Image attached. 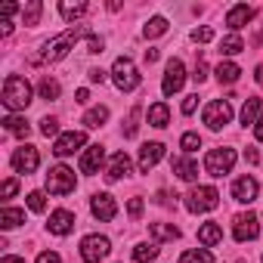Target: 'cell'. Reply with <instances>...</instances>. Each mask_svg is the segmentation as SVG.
I'll list each match as a JSON object with an SVG mask.
<instances>
[{"mask_svg":"<svg viewBox=\"0 0 263 263\" xmlns=\"http://www.w3.org/2000/svg\"><path fill=\"white\" fill-rule=\"evenodd\" d=\"M254 78H257V84L263 87V65H257V71H254Z\"/></svg>","mask_w":263,"mask_h":263,"instance_id":"55","label":"cell"},{"mask_svg":"<svg viewBox=\"0 0 263 263\" xmlns=\"http://www.w3.org/2000/svg\"><path fill=\"white\" fill-rule=\"evenodd\" d=\"M102 47H105V41H102V37H96V34H90V37H87V53H102Z\"/></svg>","mask_w":263,"mask_h":263,"instance_id":"42","label":"cell"},{"mask_svg":"<svg viewBox=\"0 0 263 263\" xmlns=\"http://www.w3.org/2000/svg\"><path fill=\"white\" fill-rule=\"evenodd\" d=\"M192 78H195V81L201 84V81L208 78V65H204V62H198V65H195V74H192Z\"/></svg>","mask_w":263,"mask_h":263,"instance_id":"48","label":"cell"},{"mask_svg":"<svg viewBox=\"0 0 263 263\" xmlns=\"http://www.w3.org/2000/svg\"><path fill=\"white\" fill-rule=\"evenodd\" d=\"M87 99H90V93H87V90H84V87H81V90H78V93H74V102H87Z\"/></svg>","mask_w":263,"mask_h":263,"instance_id":"52","label":"cell"},{"mask_svg":"<svg viewBox=\"0 0 263 263\" xmlns=\"http://www.w3.org/2000/svg\"><path fill=\"white\" fill-rule=\"evenodd\" d=\"M201 121H204L211 130H223V127L232 121V105H229V99H214V102H208L204 111H201Z\"/></svg>","mask_w":263,"mask_h":263,"instance_id":"6","label":"cell"},{"mask_svg":"<svg viewBox=\"0 0 263 263\" xmlns=\"http://www.w3.org/2000/svg\"><path fill=\"white\" fill-rule=\"evenodd\" d=\"M174 174H177L180 180L192 183V180L198 177V164H195L192 158H174Z\"/></svg>","mask_w":263,"mask_h":263,"instance_id":"22","label":"cell"},{"mask_svg":"<svg viewBox=\"0 0 263 263\" xmlns=\"http://www.w3.org/2000/svg\"><path fill=\"white\" fill-rule=\"evenodd\" d=\"M87 78H90L93 84H102V81H105V71H102V68H90V74H87Z\"/></svg>","mask_w":263,"mask_h":263,"instance_id":"49","label":"cell"},{"mask_svg":"<svg viewBox=\"0 0 263 263\" xmlns=\"http://www.w3.org/2000/svg\"><path fill=\"white\" fill-rule=\"evenodd\" d=\"M149 124L158 127V130L171 124V108H167V102H155V105H149Z\"/></svg>","mask_w":263,"mask_h":263,"instance_id":"21","label":"cell"},{"mask_svg":"<svg viewBox=\"0 0 263 263\" xmlns=\"http://www.w3.org/2000/svg\"><path fill=\"white\" fill-rule=\"evenodd\" d=\"M164 152H167V149H164V143H146V146L140 149V171H143V174H149V171L164 158Z\"/></svg>","mask_w":263,"mask_h":263,"instance_id":"15","label":"cell"},{"mask_svg":"<svg viewBox=\"0 0 263 263\" xmlns=\"http://www.w3.org/2000/svg\"><path fill=\"white\" fill-rule=\"evenodd\" d=\"M22 223H25V211H19V208H4L0 211V226L4 229H16Z\"/></svg>","mask_w":263,"mask_h":263,"instance_id":"27","label":"cell"},{"mask_svg":"<svg viewBox=\"0 0 263 263\" xmlns=\"http://www.w3.org/2000/svg\"><path fill=\"white\" fill-rule=\"evenodd\" d=\"M232 235H235V241H254L260 235V220L251 211L248 214H238L232 220Z\"/></svg>","mask_w":263,"mask_h":263,"instance_id":"12","label":"cell"},{"mask_svg":"<svg viewBox=\"0 0 263 263\" xmlns=\"http://www.w3.org/2000/svg\"><path fill=\"white\" fill-rule=\"evenodd\" d=\"M81 37H90V28H87V25H74V28L62 31L59 37H53V41L44 44V53H41L34 62H59V59H65L68 50H71Z\"/></svg>","mask_w":263,"mask_h":263,"instance_id":"1","label":"cell"},{"mask_svg":"<svg viewBox=\"0 0 263 263\" xmlns=\"http://www.w3.org/2000/svg\"><path fill=\"white\" fill-rule=\"evenodd\" d=\"M164 31H167V19H164V16H152V19L146 22V28H143L146 41H155V37H161Z\"/></svg>","mask_w":263,"mask_h":263,"instance_id":"30","label":"cell"},{"mask_svg":"<svg viewBox=\"0 0 263 263\" xmlns=\"http://www.w3.org/2000/svg\"><path fill=\"white\" fill-rule=\"evenodd\" d=\"M137 118H140V108L130 111V121H127V127H124V137H130V140L137 137Z\"/></svg>","mask_w":263,"mask_h":263,"instance_id":"40","label":"cell"},{"mask_svg":"<svg viewBox=\"0 0 263 263\" xmlns=\"http://www.w3.org/2000/svg\"><path fill=\"white\" fill-rule=\"evenodd\" d=\"M84 146H87V134H84V130H68V134H59V137H56L53 152H56L59 158H68V155H74V152L84 149Z\"/></svg>","mask_w":263,"mask_h":263,"instance_id":"9","label":"cell"},{"mask_svg":"<svg viewBox=\"0 0 263 263\" xmlns=\"http://www.w3.org/2000/svg\"><path fill=\"white\" fill-rule=\"evenodd\" d=\"M155 257H158V245L140 241V245L134 248V260H137V263H149V260H155Z\"/></svg>","mask_w":263,"mask_h":263,"instance_id":"34","label":"cell"},{"mask_svg":"<svg viewBox=\"0 0 263 263\" xmlns=\"http://www.w3.org/2000/svg\"><path fill=\"white\" fill-rule=\"evenodd\" d=\"M4 130H7V134H13V137H28L31 134V124L25 121V118H19V115H7L4 118Z\"/></svg>","mask_w":263,"mask_h":263,"instance_id":"20","label":"cell"},{"mask_svg":"<svg viewBox=\"0 0 263 263\" xmlns=\"http://www.w3.org/2000/svg\"><path fill=\"white\" fill-rule=\"evenodd\" d=\"M183 84H186V68H183V62H180V59H171V62H167V68H164L161 93H164V96H174V93H180V90H183Z\"/></svg>","mask_w":263,"mask_h":263,"instance_id":"10","label":"cell"},{"mask_svg":"<svg viewBox=\"0 0 263 263\" xmlns=\"http://www.w3.org/2000/svg\"><path fill=\"white\" fill-rule=\"evenodd\" d=\"M214 74H217V81H220V84H235V81H238V74H241V68H238L235 62H220V65L214 68Z\"/></svg>","mask_w":263,"mask_h":263,"instance_id":"24","label":"cell"},{"mask_svg":"<svg viewBox=\"0 0 263 263\" xmlns=\"http://www.w3.org/2000/svg\"><path fill=\"white\" fill-rule=\"evenodd\" d=\"M220 238H223V229H220L217 223H201V229H198V241H201V245L214 248Z\"/></svg>","mask_w":263,"mask_h":263,"instance_id":"26","label":"cell"},{"mask_svg":"<svg viewBox=\"0 0 263 263\" xmlns=\"http://www.w3.org/2000/svg\"><path fill=\"white\" fill-rule=\"evenodd\" d=\"M180 149H183L186 155L198 152V149H201V137H198V134H183V137H180Z\"/></svg>","mask_w":263,"mask_h":263,"instance_id":"36","label":"cell"},{"mask_svg":"<svg viewBox=\"0 0 263 263\" xmlns=\"http://www.w3.org/2000/svg\"><path fill=\"white\" fill-rule=\"evenodd\" d=\"M127 174H130V158H127V152H115L111 161H108L105 177H108V180H121V177H127Z\"/></svg>","mask_w":263,"mask_h":263,"instance_id":"19","label":"cell"},{"mask_svg":"<svg viewBox=\"0 0 263 263\" xmlns=\"http://www.w3.org/2000/svg\"><path fill=\"white\" fill-rule=\"evenodd\" d=\"M16 192H19V183H16V180H7L4 189H0V195H4V198H13Z\"/></svg>","mask_w":263,"mask_h":263,"instance_id":"44","label":"cell"},{"mask_svg":"<svg viewBox=\"0 0 263 263\" xmlns=\"http://www.w3.org/2000/svg\"><path fill=\"white\" fill-rule=\"evenodd\" d=\"M217 204H220V192H217L214 186H195V189H189V195H186V208H189L192 214L214 211Z\"/></svg>","mask_w":263,"mask_h":263,"instance_id":"5","label":"cell"},{"mask_svg":"<svg viewBox=\"0 0 263 263\" xmlns=\"http://www.w3.org/2000/svg\"><path fill=\"white\" fill-rule=\"evenodd\" d=\"M251 19H254V10H251L248 4H238V7H232V10L226 13V25L232 28V34H235L238 28H245Z\"/></svg>","mask_w":263,"mask_h":263,"instance_id":"18","label":"cell"},{"mask_svg":"<svg viewBox=\"0 0 263 263\" xmlns=\"http://www.w3.org/2000/svg\"><path fill=\"white\" fill-rule=\"evenodd\" d=\"M127 214L137 220V217L143 214V198H130V201H127Z\"/></svg>","mask_w":263,"mask_h":263,"instance_id":"41","label":"cell"},{"mask_svg":"<svg viewBox=\"0 0 263 263\" xmlns=\"http://www.w3.org/2000/svg\"><path fill=\"white\" fill-rule=\"evenodd\" d=\"M22 7L19 4H13V0H10V4H4V7H0V16H4V19H10V16H16Z\"/></svg>","mask_w":263,"mask_h":263,"instance_id":"45","label":"cell"},{"mask_svg":"<svg viewBox=\"0 0 263 263\" xmlns=\"http://www.w3.org/2000/svg\"><path fill=\"white\" fill-rule=\"evenodd\" d=\"M74 186H78V177L71 167L56 164L47 171V192L50 195H68V192H74Z\"/></svg>","mask_w":263,"mask_h":263,"instance_id":"4","label":"cell"},{"mask_svg":"<svg viewBox=\"0 0 263 263\" xmlns=\"http://www.w3.org/2000/svg\"><path fill=\"white\" fill-rule=\"evenodd\" d=\"M59 13H62L65 22H74V19H81V16L87 13V4H81V0H78V4H71V0H62V4H59Z\"/></svg>","mask_w":263,"mask_h":263,"instance_id":"29","label":"cell"},{"mask_svg":"<svg viewBox=\"0 0 263 263\" xmlns=\"http://www.w3.org/2000/svg\"><path fill=\"white\" fill-rule=\"evenodd\" d=\"M232 164H235V152L232 149H211L204 155V171L211 177H226L232 171Z\"/></svg>","mask_w":263,"mask_h":263,"instance_id":"7","label":"cell"},{"mask_svg":"<svg viewBox=\"0 0 263 263\" xmlns=\"http://www.w3.org/2000/svg\"><path fill=\"white\" fill-rule=\"evenodd\" d=\"M149 235L155 241H174V238H180V229L174 223H152L149 226Z\"/></svg>","mask_w":263,"mask_h":263,"instance_id":"23","label":"cell"},{"mask_svg":"<svg viewBox=\"0 0 263 263\" xmlns=\"http://www.w3.org/2000/svg\"><path fill=\"white\" fill-rule=\"evenodd\" d=\"M37 93H41V99H47V102L59 99V81H56V78H44V81L37 84Z\"/></svg>","mask_w":263,"mask_h":263,"instance_id":"33","label":"cell"},{"mask_svg":"<svg viewBox=\"0 0 263 263\" xmlns=\"http://www.w3.org/2000/svg\"><path fill=\"white\" fill-rule=\"evenodd\" d=\"M111 81L121 93H130V90H137L140 87V71L134 65V59H127V56H118L115 65H111Z\"/></svg>","mask_w":263,"mask_h":263,"instance_id":"3","label":"cell"},{"mask_svg":"<svg viewBox=\"0 0 263 263\" xmlns=\"http://www.w3.org/2000/svg\"><path fill=\"white\" fill-rule=\"evenodd\" d=\"M13 34V22L10 19H0V37H10Z\"/></svg>","mask_w":263,"mask_h":263,"instance_id":"47","label":"cell"},{"mask_svg":"<svg viewBox=\"0 0 263 263\" xmlns=\"http://www.w3.org/2000/svg\"><path fill=\"white\" fill-rule=\"evenodd\" d=\"M50 232L53 235H68L71 229H74V214L71 211H65V208H59V211H53L50 214Z\"/></svg>","mask_w":263,"mask_h":263,"instance_id":"17","label":"cell"},{"mask_svg":"<svg viewBox=\"0 0 263 263\" xmlns=\"http://www.w3.org/2000/svg\"><path fill=\"white\" fill-rule=\"evenodd\" d=\"M108 238L105 235H87L84 241H81V257H84V263H99V260H105L108 257Z\"/></svg>","mask_w":263,"mask_h":263,"instance_id":"8","label":"cell"},{"mask_svg":"<svg viewBox=\"0 0 263 263\" xmlns=\"http://www.w3.org/2000/svg\"><path fill=\"white\" fill-rule=\"evenodd\" d=\"M90 211H93V217H96V220L108 223V220H115L118 204H115V198H111L108 192H96V195L90 198Z\"/></svg>","mask_w":263,"mask_h":263,"instance_id":"13","label":"cell"},{"mask_svg":"<svg viewBox=\"0 0 263 263\" xmlns=\"http://www.w3.org/2000/svg\"><path fill=\"white\" fill-rule=\"evenodd\" d=\"M10 164H13V171L16 174H34L37 171V164H41V155H37V149L34 146H19L16 152H13V158H10Z\"/></svg>","mask_w":263,"mask_h":263,"instance_id":"11","label":"cell"},{"mask_svg":"<svg viewBox=\"0 0 263 263\" xmlns=\"http://www.w3.org/2000/svg\"><path fill=\"white\" fill-rule=\"evenodd\" d=\"M41 134L44 137H59V121L56 118H41Z\"/></svg>","mask_w":263,"mask_h":263,"instance_id":"37","label":"cell"},{"mask_svg":"<svg viewBox=\"0 0 263 263\" xmlns=\"http://www.w3.org/2000/svg\"><path fill=\"white\" fill-rule=\"evenodd\" d=\"M241 50H245V41H241L238 34H229V37L220 41V53H223V56H235V53H241Z\"/></svg>","mask_w":263,"mask_h":263,"instance_id":"35","label":"cell"},{"mask_svg":"<svg viewBox=\"0 0 263 263\" xmlns=\"http://www.w3.org/2000/svg\"><path fill=\"white\" fill-rule=\"evenodd\" d=\"M37 263H62V257L56 251H41L37 254Z\"/></svg>","mask_w":263,"mask_h":263,"instance_id":"43","label":"cell"},{"mask_svg":"<svg viewBox=\"0 0 263 263\" xmlns=\"http://www.w3.org/2000/svg\"><path fill=\"white\" fill-rule=\"evenodd\" d=\"M0 263H25V257H13V254H7L4 260H0Z\"/></svg>","mask_w":263,"mask_h":263,"instance_id":"53","label":"cell"},{"mask_svg":"<svg viewBox=\"0 0 263 263\" xmlns=\"http://www.w3.org/2000/svg\"><path fill=\"white\" fill-rule=\"evenodd\" d=\"M257 192H260V183H257L254 177H238V180L232 183V198L241 201V204H251V201L257 198Z\"/></svg>","mask_w":263,"mask_h":263,"instance_id":"14","label":"cell"},{"mask_svg":"<svg viewBox=\"0 0 263 263\" xmlns=\"http://www.w3.org/2000/svg\"><path fill=\"white\" fill-rule=\"evenodd\" d=\"M158 59V50H146V62H155Z\"/></svg>","mask_w":263,"mask_h":263,"instance_id":"54","label":"cell"},{"mask_svg":"<svg viewBox=\"0 0 263 263\" xmlns=\"http://www.w3.org/2000/svg\"><path fill=\"white\" fill-rule=\"evenodd\" d=\"M41 13H44V4H41V0H28V4L22 7V22H25V25H37V22H41Z\"/></svg>","mask_w":263,"mask_h":263,"instance_id":"32","label":"cell"},{"mask_svg":"<svg viewBox=\"0 0 263 263\" xmlns=\"http://www.w3.org/2000/svg\"><path fill=\"white\" fill-rule=\"evenodd\" d=\"M28 208H31L34 214L47 211V195H44V192H31V195H28Z\"/></svg>","mask_w":263,"mask_h":263,"instance_id":"38","label":"cell"},{"mask_svg":"<svg viewBox=\"0 0 263 263\" xmlns=\"http://www.w3.org/2000/svg\"><path fill=\"white\" fill-rule=\"evenodd\" d=\"M180 263H214V254L208 248H192L180 254Z\"/></svg>","mask_w":263,"mask_h":263,"instance_id":"31","label":"cell"},{"mask_svg":"<svg viewBox=\"0 0 263 263\" xmlns=\"http://www.w3.org/2000/svg\"><path fill=\"white\" fill-rule=\"evenodd\" d=\"M105 121H108V108H105V105H93V108L84 115V127H90V130L102 127Z\"/></svg>","mask_w":263,"mask_h":263,"instance_id":"28","label":"cell"},{"mask_svg":"<svg viewBox=\"0 0 263 263\" xmlns=\"http://www.w3.org/2000/svg\"><path fill=\"white\" fill-rule=\"evenodd\" d=\"M257 121H260V99L257 96H248L245 105H241V124L248 127V124H257Z\"/></svg>","mask_w":263,"mask_h":263,"instance_id":"25","label":"cell"},{"mask_svg":"<svg viewBox=\"0 0 263 263\" xmlns=\"http://www.w3.org/2000/svg\"><path fill=\"white\" fill-rule=\"evenodd\" d=\"M245 161H251V164H257V161H260V155H257V149H245Z\"/></svg>","mask_w":263,"mask_h":263,"instance_id":"51","label":"cell"},{"mask_svg":"<svg viewBox=\"0 0 263 263\" xmlns=\"http://www.w3.org/2000/svg\"><path fill=\"white\" fill-rule=\"evenodd\" d=\"M254 137H257V143H263V115H260V121L254 124Z\"/></svg>","mask_w":263,"mask_h":263,"instance_id":"50","label":"cell"},{"mask_svg":"<svg viewBox=\"0 0 263 263\" xmlns=\"http://www.w3.org/2000/svg\"><path fill=\"white\" fill-rule=\"evenodd\" d=\"M4 105L10 111H25L31 105V84L22 74H10L4 81Z\"/></svg>","mask_w":263,"mask_h":263,"instance_id":"2","label":"cell"},{"mask_svg":"<svg viewBox=\"0 0 263 263\" xmlns=\"http://www.w3.org/2000/svg\"><path fill=\"white\" fill-rule=\"evenodd\" d=\"M195 105H198V96H186V99H183V115H192Z\"/></svg>","mask_w":263,"mask_h":263,"instance_id":"46","label":"cell"},{"mask_svg":"<svg viewBox=\"0 0 263 263\" xmlns=\"http://www.w3.org/2000/svg\"><path fill=\"white\" fill-rule=\"evenodd\" d=\"M102 161H105V149L102 146H87L84 155H81V174H99Z\"/></svg>","mask_w":263,"mask_h":263,"instance_id":"16","label":"cell"},{"mask_svg":"<svg viewBox=\"0 0 263 263\" xmlns=\"http://www.w3.org/2000/svg\"><path fill=\"white\" fill-rule=\"evenodd\" d=\"M192 41H195V44H211V41H214V28H208V25H204V28H195V31H192Z\"/></svg>","mask_w":263,"mask_h":263,"instance_id":"39","label":"cell"}]
</instances>
